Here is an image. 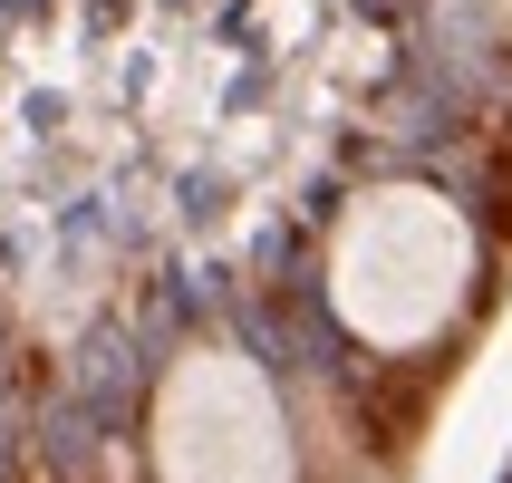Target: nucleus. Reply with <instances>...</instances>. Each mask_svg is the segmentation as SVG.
<instances>
[{
	"label": "nucleus",
	"instance_id": "obj_3",
	"mask_svg": "<svg viewBox=\"0 0 512 483\" xmlns=\"http://www.w3.org/2000/svg\"><path fill=\"white\" fill-rule=\"evenodd\" d=\"M0 483H10V416H0Z\"/></svg>",
	"mask_w": 512,
	"mask_h": 483
},
{
	"label": "nucleus",
	"instance_id": "obj_4",
	"mask_svg": "<svg viewBox=\"0 0 512 483\" xmlns=\"http://www.w3.org/2000/svg\"><path fill=\"white\" fill-rule=\"evenodd\" d=\"M493 29H503V39H512V0H493Z\"/></svg>",
	"mask_w": 512,
	"mask_h": 483
},
{
	"label": "nucleus",
	"instance_id": "obj_1",
	"mask_svg": "<svg viewBox=\"0 0 512 483\" xmlns=\"http://www.w3.org/2000/svg\"><path fill=\"white\" fill-rule=\"evenodd\" d=\"M474 290H484V232L426 174H387L368 194H348L319 242V310L377 368L435 358L464 329Z\"/></svg>",
	"mask_w": 512,
	"mask_h": 483
},
{
	"label": "nucleus",
	"instance_id": "obj_2",
	"mask_svg": "<svg viewBox=\"0 0 512 483\" xmlns=\"http://www.w3.org/2000/svg\"><path fill=\"white\" fill-rule=\"evenodd\" d=\"M155 483H300V435L242 339H184L145 397Z\"/></svg>",
	"mask_w": 512,
	"mask_h": 483
}]
</instances>
